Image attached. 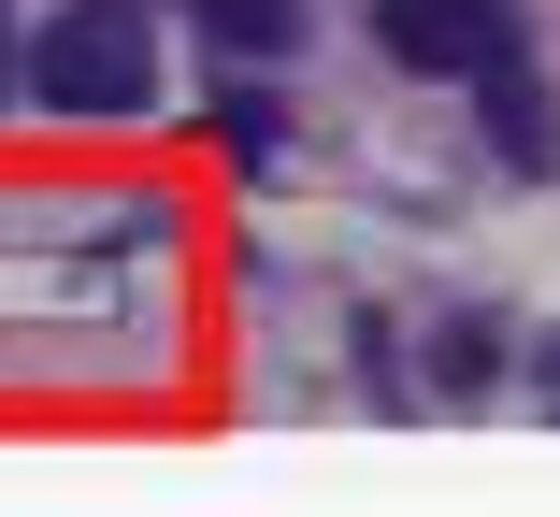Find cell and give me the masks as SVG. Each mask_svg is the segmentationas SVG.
<instances>
[{
	"mask_svg": "<svg viewBox=\"0 0 560 517\" xmlns=\"http://www.w3.org/2000/svg\"><path fill=\"white\" fill-rule=\"evenodd\" d=\"M30 101H58V116H144L159 101V44L130 0H72V15L30 44Z\"/></svg>",
	"mask_w": 560,
	"mask_h": 517,
	"instance_id": "cell-1",
	"label": "cell"
},
{
	"mask_svg": "<svg viewBox=\"0 0 560 517\" xmlns=\"http://www.w3.org/2000/svg\"><path fill=\"white\" fill-rule=\"evenodd\" d=\"M374 44L402 72H489L517 44V15H503V0H374Z\"/></svg>",
	"mask_w": 560,
	"mask_h": 517,
	"instance_id": "cell-2",
	"label": "cell"
},
{
	"mask_svg": "<svg viewBox=\"0 0 560 517\" xmlns=\"http://www.w3.org/2000/svg\"><path fill=\"white\" fill-rule=\"evenodd\" d=\"M475 101H489V144H503L517 173H546V158H560V116H546V86H532V58H517V44L475 72Z\"/></svg>",
	"mask_w": 560,
	"mask_h": 517,
	"instance_id": "cell-3",
	"label": "cell"
},
{
	"mask_svg": "<svg viewBox=\"0 0 560 517\" xmlns=\"http://www.w3.org/2000/svg\"><path fill=\"white\" fill-rule=\"evenodd\" d=\"M187 15H201L215 58H288L302 44V0H187Z\"/></svg>",
	"mask_w": 560,
	"mask_h": 517,
	"instance_id": "cell-4",
	"label": "cell"
},
{
	"mask_svg": "<svg viewBox=\"0 0 560 517\" xmlns=\"http://www.w3.org/2000/svg\"><path fill=\"white\" fill-rule=\"evenodd\" d=\"M0 86H15V0H0Z\"/></svg>",
	"mask_w": 560,
	"mask_h": 517,
	"instance_id": "cell-5",
	"label": "cell"
}]
</instances>
